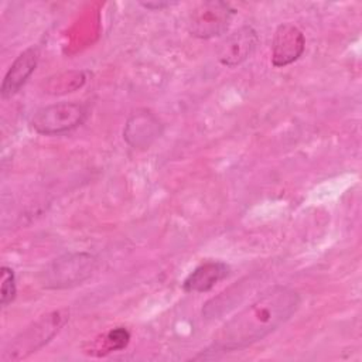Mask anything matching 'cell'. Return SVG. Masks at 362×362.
Returning a JSON list of instances; mask_svg holds the SVG:
<instances>
[{
    "instance_id": "obj_4",
    "label": "cell",
    "mask_w": 362,
    "mask_h": 362,
    "mask_svg": "<svg viewBox=\"0 0 362 362\" xmlns=\"http://www.w3.org/2000/svg\"><path fill=\"white\" fill-rule=\"evenodd\" d=\"M88 117V107L78 102H58L38 109L30 119V126L42 136L68 133Z\"/></svg>"
},
{
    "instance_id": "obj_13",
    "label": "cell",
    "mask_w": 362,
    "mask_h": 362,
    "mask_svg": "<svg viewBox=\"0 0 362 362\" xmlns=\"http://www.w3.org/2000/svg\"><path fill=\"white\" fill-rule=\"evenodd\" d=\"M1 287H0V304L3 307H7L13 300L16 298L17 294V287H16V277L14 272L8 266L1 267Z\"/></svg>"
},
{
    "instance_id": "obj_8",
    "label": "cell",
    "mask_w": 362,
    "mask_h": 362,
    "mask_svg": "<svg viewBox=\"0 0 362 362\" xmlns=\"http://www.w3.org/2000/svg\"><path fill=\"white\" fill-rule=\"evenodd\" d=\"M163 132V124L158 117L150 110H137L126 122L123 139L134 148L148 147Z\"/></svg>"
},
{
    "instance_id": "obj_9",
    "label": "cell",
    "mask_w": 362,
    "mask_h": 362,
    "mask_svg": "<svg viewBox=\"0 0 362 362\" xmlns=\"http://www.w3.org/2000/svg\"><path fill=\"white\" fill-rule=\"evenodd\" d=\"M40 59V49L37 47H30L24 49L18 57L13 61L8 71L4 75V79L0 86L1 98L7 99L16 95L20 88L27 82L34 69L37 68Z\"/></svg>"
},
{
    "instance_id": "obj_12",
    "label": "cell",
    "mask_w": 362,
    "mask_h": 362,
    "mask_svg": "<svg viewBox=\"0 0 362 362\" xmlns=\"http://www.w3.org/2000/svg\"><path fill=\"white\" fill-rule=\"evenodd\" d=\"M129 341H130V332L126 328L123 327L112 328L110 331L105 332L100 338L95 339L90 344V346L86 349V354L102 356V355L126 348Z\"/></svg>"
},
{
    "instance_id": "obj_11",
    "label": "cell",
    "mask_w": 362,
    "mask_h": 362,
    "mask_svg": "<svg viewBox=\"0 0 362 362\" xmlns=\"http://www.w3.org/2000/svg\"><path fill=\"white\" fill-rule=\"evenodd\" d=\"M86 82V74L83 71H66L44 79L42 90L51 95H64L76 90Z\"/></svg>"
},
{
    "instance_id": "obj_10",
    "label": "cell",
    "mask_w": 362,
    "mask_h": 362,
    "mask_svg": "<svg viewBox=\"0 0 362 362\" xmlns=\"http://www.w3.org/2000/svg\"><path fill=\"white\" fill-rule=\"evenodd\" d=\"M230 269L219 260H209L197 266L184 280L182 290L185 293H206L219 281L226 279Z\"/></svg>"
},
{
    "instance_id": "obj_5",
    "label": "cell",
    "mask_w": 362,
    "mask_h": 362,
    "mask_svg": "<svg viewBox=\"0 0 362 362\" xmlns=\"http://www.w3.org/2000/svg\"><path fill=\"white\" fill-rule=\"evenodd\" d=\"M235 13L229 3L221 0L201 1L188 13L185 27L189 35L209 40L222 35L229 28Z\"/></svg>"
},
{
    "instance_id": "obj_14",
    "label": "cell",
    "mask_w": 362,
    "mask_h": 362,
    "mask_svg": "<svg viewBox=\"0 0 362 362\" xmlns=\"http://www.w3.org/2000/svg\"><path fill=\"white\" fill-rule=\"evenodd\" d=\"M177 3H168V1H158V3H154V1H148V3H141L143 7L146 8H150V10H161L164 7H170V6H174Z\"/></svg>"
},
{
    "instance_id": "obj_7",
    "label": "cell",
    "mask_w": 362,
    "mask_h": 362,
    "mask_svg": "<svg viewBox=\"0 0 362 362\" xmlns=\"http://www.w3.org/2000/svg\"><path fill=\"white\" fill-rule=\"evenodd\" d=\"M305 49V37L293 23L280 24L272 41V64L276 68L296 62Z\"/></svg>"
},
{
    "instance_id": "obj_1",
    "label": "cell",
    "mask_w": 362,
    "mask_h": 362,
    "mask_svg": "<svg viewBox=\"0 0 362 362\" xmlns=\"http://www.w3.org/2000/svg\"><path fill=\"white\" fill-rule=\"evenodd\" d=\"M301 304L297 290L273 286L230 317L215 334L211 349L228 352L246 348L288 321Z\"/></svg>"
},
{
    "instance_id": "obj_2",
    "label": "cell",
    "mask_w": 362,
    "mask_h": 362,
    "mask_svg": "<svg viewBox=\"0 0 362 362\" xmlns=\"http://www.w3.org/2000/svg\"><path fill=\"white\" fill-rule=\"evenodd\" d=\"M98 266L93 255L86 252L65 253L51 260L38 274L40 284L47 290H62L82 284Z\"/></svg>"
},
{
    "instance_id": "obj_3",
    "label": "cell",
    "mask_w": 362,
    "mask_h": 362,
    "mask_svg": "<svg viewBox=\"0 0 362 362\" xmlns=\"http://www.w3.org/2000/svg\"><path fill=\"white\" fill-rule=\"evenodd\" d=\"M68 318L69 314L66 310H55L40 317L8 344L1 355V359L6 362L20 361L33 352H37L58 334Z\"/></svg>"
},
{
    "instance_id": "obj_6",
    "label": "cell",
    "mask_w": 362,
    "mask_h": 362,
    "mask_svg": "<svg viewBox=\"0 0 362 362\" xmlns=\"http://www.w3.org/2000/svg\"><path fill=\"white\" fill-rule=\"evenodd\" d=\"M257 44L259 35L256 30L252 25H242L218 44L216 58L228 68L238 66L255 52Z\"/></svg>"
}]
</instances>
